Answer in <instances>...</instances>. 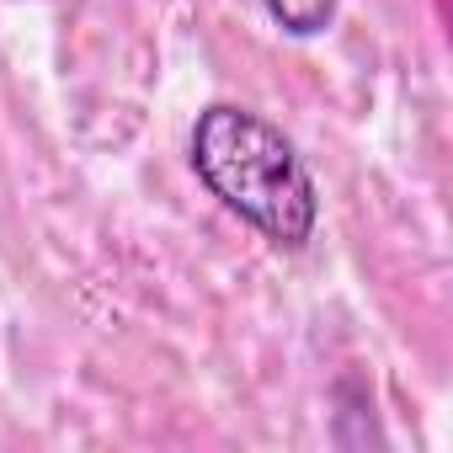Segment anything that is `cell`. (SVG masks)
<instances>
[{"label":"cell","instance_id":"obj_1","mask_svg":"<svg viewBox=\"0 0 453 453\" xmlns=\"http://www.w3.org/2000/svg\"><path fill=\"white\" fill-rule=\"evenodd\" d=\"M187 150L197 181L230 213H241L251 230H262L273 246L299 251L315 235L320 219L315 176L278 123L235 102H213L197 112Z\"/></svg>","mask_w":453,"mask_h":453},{"label":"cell","instance_id":"obj_2","mask_svg":"<svg viewBox=\"0 0 453 453\" xmlns=\"http://www.w3.org/2000/svg\"><path fill=\"white\" fill-rule=\"evenodd\" d=\"M267 17L288 33V38H320L331 22H336V6L342 0H262Z\"/></svg>","mask_w":453,"mask_h":453}]
</instances>
